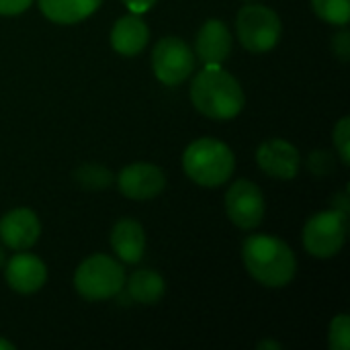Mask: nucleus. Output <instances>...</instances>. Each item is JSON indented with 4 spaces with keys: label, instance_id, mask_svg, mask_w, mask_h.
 Returning a JSON list of instances; mask_svg holds the SVG:
<instances>
[{
    "label": "nucleus",
    "instance_id": "obj_28",
    "mask_svg": "<svg viewBox=\"0 0 350 350\" xmlns=\"http://www.w3.org/2000/svg\"><path fill=\"white\" fill-rule=\"evenodd\" d=\"M4 262H6V254H4V248H0V269L4 267Z\"/></svg>",
    "mask_w": 350,
    "mask_h": 350
},
{
    "label": "nucleus",
    "instance_id": "obj_4",
    "mask_svg": "<svg viewBox=\"0 0 350 350\" xmlns=\"http://www.w3.org/2000/svg\"><path fill=\"white\" fill-rule=\"evenodd\" d=\"M74 287L88 301H103L119 295L125 287L121 265L107 254H92L80 262L74 273Z\"/></svg>",
    "mask_w": 350,
    "mask_h": 350
},
{
    "label": "nucleus",
    "instance_id": "obj_19",
    "mask_svg": "<svg viewBox=\"0 0 350 350\" xmlns=\"http://www.w3.org/2000/svg\"><path fill=\"white\" fill-rule=\"evenodd\" d=\"M76 183L82 189H90V191H100L107 189L113 183V174L109 168L98 166V164H84L74 172Z\"/></svg>",
    "mask_w": 350,
    "mask_h": 350
},
{
    "label": "nucleus",
    "instance_id": "obj_14",
    "mask_svg": "<svg viewBox=\"0 0 350 350\" xmlns=\"http://www.w3.org/2000/svg\"><path fill=\"white\" fill-rule=\"evenodd\" d=\"M148 39H150V29L142 21V16L135 12L117 18V23L111 29L113 49L121 55H127V57L137 55L148 45Z\"/></svg>",
    "mask_w": 350,
    "mask_h": 350
},
{
    "label": "nucleus",
    "instance_id": "obj_10",
    "mask_svg": "<svg viewBox=\"0 0 350 350\" xmlns=\"http://www.w3.org/2000/svg\"><path fill=\"white\" fill-rule=\"evenodd\" d=\"M256 162L265 174L279 178V180H291L299 172L301 156H299V150L291 142L273 137L258 146Z\"/></svg>",
    "mask_w": 350,
    "mask_h": 350
},
{
    "label": "nucleus",
    "instance_id": "obj_20",
    "mask_svg": "<svg viewBox=\"0 0 350 350\" xmlns=\"http://www.w3.org/2000/svg\"><path fill=\"white\" fill-rule=\"evenodd\" d=\"M328 347L332 350L350 349V318L349 314H338L330 322L328 330Z\"/></svg>",
    "mask_w": 350,
    "mask_h": 350
},
{
    "label": "nucleus",
    "instance_id": "obj_11",
    "mask_svg": "<svg viewBox=\"0 0 350 350\" xmlns=\"http://www.w3.org/2000/svg\"><path fill=\"white\" fill-rule=\"evenodd\" d=\"M41 236V221L33 209L16 207L0 219V240L10 250H29Z\"/></svg>",
    "mask_w": 350,
    "mask_h": 350
},
{
    "label": "nucleus",
    "instance_id": "obj_22",
    "mask_svg": "<svg viewBox=\"0 0 350 350\" xmlns=\"http://www.w3.org/2000/svg\"><path fill=\"white\" fill-rule=\"evenodd\" d=\"M332 51L342 62H349L350 59V33L347 29H342L338 35L332 37Z\"/></svg>",
    "mask_w": 350,
    "mask_h": 350
},
{
    "label": "nucleus",
    "instance_id": "obj_9",
    "mask_svg": "<svg viewBox=\"0 0 350 350\" xmlns=\"http://www.w3.org/2000/svg\"><path fill=\"white\" fill-rule=\"evenodd\" d=\"M166 187V176L160 166L150 162H133L121 168L117 176V189L123 197L135 201H148L158 197Z\"/></svg>",
    "mask_w": 350,
    "mask_h": 350
},
{
    "label": "nucleus",
    "instance_id": "obj_8",
    "mask_svg": "<svg viewBox=\"0 0 350 350\" xmlns=\"http://www.w3.org/2000/svg\"><path fill=\"white\" fill-rule=\"evenodd\" d=\"M226 211L236 228L240 230L258 228L267 211V203L260 187L248 178L236 180L226 193Z\"/></svg>",
    "mask_w": 350,
    "mask_h": 350
},
{
    "label": "nucleus",
    "instance_id": "obj_18",
    "mask_svg": "<svg viewBox=\"0 0 350 350\" xmlns=\"http://www.w3.org/2000/svg\"><path fill=\"white\" fill-rule=\"evenodd\" d=\"M312 8L330 25L345 27L350 18V0H312Z\"/></svg>",
    "mask_w": 350,
    "mask_h": 350
},
{
    "label": "nucleus",
    "instance_id": "obj_27",
    "mask_svg": "<svg viewBox=\"0 0 350 350\" xmlns=\"http://www.w3.org/2000/svg\"><path fill=\"white\" fill-rule=\"evenodd\" d=\"M0 350H14V345L8 342L6 338H0Z\"/></svg>",
    "mask_w": 350,
    "mask_h": 350
},
{
    "label": "nucleus",
    "instance_id": "obj_5",
    "mask_svg": "<svg viewBox=\"0 0 350 350\" xmlns=\"http://www.w3.org/2000/svg\"><path fill=\"white\" fill-rule=\"evenodd\" d=\"M236 33L248 51L267 53L279 43L283 23L273 8L265 4H248L242 6L236 16Z\"/></svg>",
    "mask_w": 350,
    "mask_h": 350
},
{
    "label": "nucleus",
    "instance_id": "obj_12",
    "mask_svg": "<svg viewBox=\"0 0 350 350\" xmlns=\"http://www.w3.org/2000/svg\"><path fill=\"white\" fill-rule=\"evenodd\" d=\"M4 279L8 283V287L21 295H31L37 293L45 281H47V269L45 262L35 256L29 254L25 250H21L18 254H14L8 262H4Z\"/></svg>",
    "mask_w": 350,
    "mask_h": 350
},
{
    "label": "nucleus",
    "instance_id": "obj_2",
    "mask_svg": "<svg viewBox=\"0 0 350 350\" xmlns=\"http://www.w3.org/2000/svg\"><path fill=\"white\" fill-rule=\"evenodd\" d=\"M191 100L201 115L228 121L244 109V90L221 66H205L191 82Z\"/></svg>",
    "mask_w": 350,
    "mask_h": 350
},
{
    "label": "nucleus",
    "instance_id": "obj_15",
    "mask_svg": "<svg viewBox=\"0 0 350 350\" xmlns=\"http://www.w3.org/2000/svg\"><path fill=\"white\" fill-rule=\"evenodd\" d=\"M111 246L123 262H139L146 250V234L142 224H137L131 217L119 219L111 230Z\"/></svg>",
    "mask_w": 350,
    "mask_h": 350
},
{
    "label": "nucleus",
    "instance_id": "obj_21",
    "mask_svg": "<svg viewBox=\"0 0 350 350\" xmlns=\"http://www.w3.org/2000/svg\"><path fill=\"white\" fill-rule=\"evenodd\" d=\"M334 148L345 166L350 164V117H342L334 127Z\"/></svg>",
    "mask_w": 350,
    "mask_h": 350
},
{
    "label": "nucleus",
    "instance_id": "obj_16",
    "mask_svg": "<svg viewBox=\"0 0 350 350\" xmlns=\"http://www.w3.org/2000/svg\"><path fill=\"white\" fill-rule=\"evenodd\" d=\"M103 0H39L41 12L57 25H74L88 18Z\"/></svg>",
    "mask_w": 350,
    "mask_h": 350
},
{
    "label": "nucleus",
    "instance_id": "obj_1",
    "mask_svg": "<svg viewBox=\"0 0 350 350\" xmlns=\"http://www.w3.org/2000/svg\"><path fill=\"white\" fill-rule=\"evenodd\" d=\"M242 260L248 275L265 287H287L297 273L295 252L277 236L254 234L244 240Z\"/></svg>",
    "mask_w": 350,
    "mask_h": 350
},
{
    "label": "nucleus",
    "instance_id": "obj_6",
    "mask_svg": "<svg viewBox=\"0 0 350 350\" xmlns=\"http://www.w3.org/2000/svg\"><path fill=\"white\" fill-rule=\"evenodd\" d=\"M349 234V213L328 209L312 215L304 228V246L316 258L336 256Z\"/></svg>",
    "mask_w": 350,
    "mask_h": 350
},
{
    "label": "nucleus",
    "instance_id": "obj_3",
    "mask_svg": "<svg viewBox=\"0 0 350 350\" xmlns=\"http://www.w3.org/2000/svg\"><path fill=\"white\" fill-rule=\"evenodd\" d=\"M236 168L234 152L228 144L215 137H199L191 142L183 154V170L185 174L207 189L226 185Z\"/></svg>",
    "mask_w": 350,
    "mask_h": 350
},
{
    "label": "nucleus",
    "instance_id": "obj_25",
    "mask_svg": "<svg viewBox=\"0 0 350 350\" xmlns=\"http://www.w3.org/2000/svg\"><path fill=\"white\" fill-rule=\"evenodd\" d=\"M131 12H135V14H144V12H148L158 0H121Z\"/></svg>",
    "mask_w": 350,
    "mask_h": 350
},
{
    "label": "nucleus",
    "instance_id": "obj_23",
    "mask_svg": "<svg viewBox=\"0 0 350 350\" xmlns=\"http://www.w3.org/2000/svg\"><path fill=\"white\" fill-rule=\"evenodd\" d=\"M31 4H33V0H0V14L14 16V14L25 12Z\"/></svg>",
    "mask_w": 350,
    "mask_h": 350
},
{
    "label": "nucleus",
    "instance_id": "obj_13",
    "mask_svg": "<svg viewBox=\"0 0 350 350\" xmlns=\"http://www.w3.org/2000/svg\"><path fill=\"white\" fill-rule=\"evenodd\" d=\"M195 53L205 66H221L232 53V33L219 18H209L197 33Z\"/></svg>",
    "mask_w": 350,
    "mask_h": 350
},
{
    "label": "nucleus",
    "instance_id": "obj_24",
    "mask_svg": "<svg viewBox=\"0 0 350 350\" xmlns=\"http://www.w3.org/2000/svg\"><path fill=\"white\" fill-rule=\"evenodd\" d=\"M330 164V156H328V152H312V156H310V168H312V172H328V166Z\"/></svg>",
    "mask_w": 350,
    "mask_h": 350
},
{
    "label": "nucleus",
    "instance_id": "obj_17",
    "mask_svg": "<svg viewBox=\"0 0 350 350\" xmlns=\"http://www.w3.org/2000/svg\"><path fill=\"white\" fill-rule=\"evenodd\" d=\"M125 287H127L129 297L133 301H137V304H144V306L158 304L164 297V291H166L164 279L156 271H150V269L135 271L129 277V281L125 283Z\"/></svg>",
    "mask_w": 350,
    "mask_h": 350
},
{
    "label": "nucleus",
    "instance_id": "obj_7",
    "mask_svg": "<svg viewBox=\"0 0 350 350\" xmlns=\"http://www.w3.org/2000/svg\"><path fill=\"white\" fill-rule=\"evenodd\" d=\"M156 78L166 86L183 84L195 70V53L180 37H162L152 51Z\"/></svg>",
    "mask_w": 350,
    "mask_h": 350
},
{
    "label": "nucleus",
    "instance_id": "obj_26",
    "mask_svg": "<svg viewBox=\"0 0 350 350\" xmlns=\"http://www.w3.org/2000/svg\"><path fill=\"white\" fill-rule=\"evenodd\" d=\"M267 349L281 350V345H279V342H273V340H265V342H260V345H258V350H267Z\"/></svg>",
    "mask_w": 350,
    "mask_h": 350
}]
</instances>
